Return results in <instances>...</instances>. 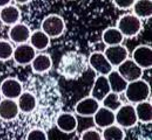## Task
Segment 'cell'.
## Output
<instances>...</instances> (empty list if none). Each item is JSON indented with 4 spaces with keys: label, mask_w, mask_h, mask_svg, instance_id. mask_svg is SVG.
Here are the masks:
<instances>
[{
    "label": "cell",
    "mask_w": 152,
    "mask_h": 140,
    "mask_svg": "<svg viewBox=\"0 0 152 140\" xmlns=\"http://www.w3.org/2000/svg\"><path fill=\"white\" fill-rule=\"evenodd\" d=\"M65 28L63 18L56 14L50 15L45 18L41 24L42 31L49 37H56L61 35Z\"/></svg>",
    "instance_id": "6da1fadb"
},
{
    "label": "cell",
    "mask_w": 152,
    "mask_h": 140,
    "mask_svg": "<svg viewBox=\"0 0 152 140\" xmlns=\"http://www.w3.org/2000/svg\"><path fill=\"white\" fill-rule=\"evenodd\" d=\"M145 82L140 81L134 82L128 86L126 96L130 101H142L148 97L149 89L148 85Z\"/></svg>",
    "instance_id": "7a4b0ae2"
},
{
    "label": "cell",
    "mask_w": 152,
    "mask_h": 140,
    "mask_svg": "<svg viewBox=\"0 0 152 140\" xmlns=\"http://www.w3.org/2000/svg\"><path fill=\"white\" fill-rule=\"evenodd\" d=\"M35 49L31 44L23 43L16 46L13 56L17 64L24 65L32 61L35 56Z\"/></svg>",
    "instance_id": "3957f363"
},
{
    "label": "cell",
    "mask_w": 152,
    "mask_h": 140,
    "mask_svg": "<svg viewBox=\"0 0 152 140\" xmlns=\"http://www.w3.org/2000/svg\"><path fill=\"white\" fill-rule=\"evenodd\" d=\"M0 88L1 93L7 98H18L22 93L21 83L14 78L4 79L1 84Z\"/></svg>",
    "instance_id": "277c9868"
},
{
    "label": "cell",
    "mask_w": 152,
    "mask_h": 140,
    "mask_svg": "<svg viewBox=\"0 0 152 140\" xmlns=\"http://www.w3.org/2000/svg\"><path fill=\"white\" fill-rule=\"evenodd\" d=\"M29 27L23 23H18L13 25L10 28L8 35L13 42L23 43L30 39L31 35Z\"/></svg>",
    "instance_id": "5b68a950"
},
{
    "label": "cell",
    "mask_w": 152,
    "mask_h": 140,
    "mask_svg": "<svg viewBox=\"0 0 152 140\" xmlns=\"http://www.w3.org/2000/svg\"><path fill=\"white\" fill-rule=\"evenodd\" d=\"M19 110L18 103L13 99H5L0 102V117L3 119L10 120L15 118Z\"/></svg>",
    "instance_id": "8992f818"
},
{
    "label": "cell",
    "mask_w": 152,
    "mask_h": 140,
    "mask_svg": "<svg viewBox=\"0 0 152 140\" xmlns=\"http://www.w3.org/2000/svg\"><path fill=\"white\" fill-rule=\"evenodd\" d=\"M20 17V10L14 5L9 4L0 10V20L6 25H13L17 23Z\"/></svg>",
    "instance_id": "52a82bcc"
},
{
    "label": "cell",
    "mask_w": 152,
    "mask_h": 140,
    "mask_svg": "<svg viewBox=\"0 0 152 140\" xmlns=\"http://www.w3.org/2000/svg\"><path fill=\"white\" fill-rule=\"evenodd\" d=\"M135 112L133 107L131 106H123L118 111L117 115L118 122L124 126L133 125L136 122Z\"/></svg>",
    "instance_id": "ba28073f"
},
{
    "label": "cell",
    "mask_w": 152,
    "mask_h": 140,
    "mask_svg": "<svg viewBox=\"0 0 152 140\" xmlns=\"http://www.w3.org/2000/svg\"><path fill=\"white\" fill-rule=\"evenodd\" d=\"M31 63L33 69L35 72L47 71L50 68L52 64L50 56L44 53L35 56Z\"/></svg>",
    "instance_id": "9c48e42d"
},
{
    "label": "cell",
    "mask_w": 152,
    "mask_h": 140,
    "mask_svg": "<svg viewBox=\"0 0 152 140\" xmlns=\"http://www.w3.org/2000/svg\"><path fill=\"white\" fill-rule=\"evenodd\" d=\"M30 38L31 45L37 50L44 49L49 43V37L42 31H34L31 34Z\"/></svg>",
    "instance_id": "30bf717a"
},
{
    "label": "cell",
    "mask_w": 152,
    "mask_h": 140,
    "mask_svg": "<svg viewBox=\"0 0 152 140\" xmlns=\"http://www.w3.org/2000/svg\"><path fill=\"white\" fill-rule=\"evenodd\" d=\"M110 87L109 82L105 77H98L94 88L93 96L96 100H102L110 92Z\"/></svg>",
    "instance_id": "8fae6325"
},
{
    "label": "cell",
    "mask_w": 152,
    "mask_h": 140,
    "mask_svg": "<svg viewBox=\"0 0 152 140\" xmlns=\"http://www.w3.org/2000/svg\"><path fill=\"white\" fill-rule=\"evenodd\" d=\"M109 83L113 92H121L126 88L127 83L118 72H111L108 76Z\"/></svg>",
    "instance_id": "7c38bea8"
},
{
    "label": "cell",
    "mask_w": 152,
    "mask_h": 140,
    "mask_svg": "<svg viewBox=\"0 0 152 140\" xmlns=\"http://www.w3.org/2000/svg\"><path fill=\"white\" fill-rule=\"evenodd\" d=\"M95 118L96 124L101 127L110 125L114 121V115L113 112L104 108H102L98 111Z\"/></svg>",
    "instance_id": "4fadbf2b"
},
{
    "label": "cell",
    "mask_w": 152,
    "mask_h": 140,
    "mask_svg": "<svg viewBox=\"0 0 152 140\" xmlns=\"http://www.w3.org/2000/svg\"><path fill=\"white\" fill-rule=\"evenodd\" d=\"M118 72L125 80L132 81L137 80L141 76L142 71L140 69L132 66L123 68L120 67Z\"/></svg>",
    "instance_id": "5bb4252c"
},
{
    "label": "cell",
    "mask_w": 152,
    "mask_h": 140,
    "mask_svg": "<svg viewBox=\"0 0 152 140\" xmlns=\"http://www.w3.org/2000/svg\"><path fill=\"white\" fill-rule=\"evenodd\" d=\"M18 105L21 111L27 112L31 110L33 107L34 96L32 93L28 92L22 93L18 97Z\"/></svg>",
    "instance_id": "9a60e30c"
},
{
    "label": "cell",
    "mask_w": 152,
    "mask_h": 140,
    "mask_svg": "<svg viewBox=\"0 0 152 140\" xmlns=\"http://www.w3.org/2000/svg\"><path fill=\"white\" fill-rule=\"evenodd\" d=\"M14 49L12 44L9 41L0 40V60H7L13 56Z\"/></svg>",
    "instance_id": "2e32d148"
},
{
    "label": "cell",
    "mask_w": 152,
    "mask_h": 140,
    "mask_svg": "<svg viewBox=\"0 0 152 140\" xmlns=\"http://www.w3.org/2000/svg\"><path fill=\"white\" fill-rule=\"evenodd\" d=\"M139 118L144 121L151 120V105L148 103H143L137 105V107Z\"/></svg>",
    "instance_id": "e0dca14e"
},
{
    "label": "cell",
    "mask_w": 152,
    "mask_h": 140,
    "mask_svg": "<svg viewBox=\"0 0 152 140\" xmlns=\"http://www.w3.org/2000/svg\"><path fill=\"white\" fill-rule=\"evenodd\" d=\"M105 97L103 101L104 106L113 110H115L121 105L117 93H109Z\"/></svg>",
    "instance_id": "ac0fdd59"
},
{
    "label": "cell",
    "mask_w": 152,
    "mask_h": 140,
    "mask_svg": "<svg viewBox=\"0 0 152 140\" xmlns=\"http://www.w3.org/2000/svg\"><path fill=\"white\" fill-rule=\"evenodd\" d=\"M104 136L106 140H121L123 138V133L119 128L112 126L104 130Z\"/></svg>",
    "instance_id": "d6986e66"
},
{
    "label": "cell",
    "mask_w": 152,
    "mask_h": 140,
    "mask_svg": "<svg viewBox=\"0 0 152 140\" xmlns=\"http://www.w3.org/2000/svg\"><path fill=\"white\" fill-rule=\"evenodd\" d=\"M148 70H147V72L146 71H145L142 72L141 76H142V79L147 82V83L149 84L151 86V70L150 69Z\"/></svg>",
    "instance_id": "ffe728a7"
},
{
    "label": "cell",
    "mask_w": 152,
    "mask_h": 140,
    "mask_svg": "<svg viewBox=\"0 0 152 140\" xmlns=\"http://www.w3.org/2000/svg\"><path fill=\"white\" fill-rule=\"evenodd\" d=\"M11 2L9 0H0V7L2 8L8 5Z\"/></svg>",
    "instance_id": "44dd1931"
},
{
    "label": "cell",
    "mask_w": 152,
    "mask_h": 140,
    "mask_svg": "<svg viewBox=\"0 0 152 140\" xmlns=\"http://www.w3.org/2000/svg\"><path fill=\"white\" fill-rule=\"evenodd\" d=\"M16 2L18 3H23L26 2L28 1V0H16Z\"/></svg>",
    "instance_id": "7402d4cb"
},
{
    "label": "cell",
    "mask_w": 152,
    "mask_h": 140,
    "mask_svg": "<svg viewBox=\"0 0 152 140\" xmlns=\"http://www.w3.org/2000/svg\"><path fill=\"white\" fill-rule=\"evenodd\" d=\"M1 93H0V102L1 101Z\"/></svg>",
    "instance_id": "603a6c76"
},
{
    "label": "cell",
    "mask_w": 152,
    "mask_h": 140,
    "mask_svg": "<svg viewBox=\"0 0 152 140\" xmlns=\"http://www.w3.org/2000/svg\"><path fill=\"white\" fill-rule=\"evenodd\" d=\"M60 107V105H57L56 107V108H59Z\"/></svg>",
    "instance_id": "cb8c5ba5"
},
{
    "label": "cell",
    "mask_w": 152,
    "mask_h": 140,
    "mask_svg": "<svg viewBox=\"0 0 152 140\" xmlns=\"http://www.w3.org/2000/svg\"><path fill=\"white\" fill-rule=\"evenodd\" d=\"M44 122V120L43 119H42L41 121V123H43Z\"/></svg>",
    "instance_id": "d4e9b609"
},
{
    "label": "cell",
    "mask_w": 152,
    "mask_h": 140,
    "mask_svg": "<svg viewBox=\"0 0 152 140\" xmlns=\"http://www.w3.org/2000/svg\"><path fill=\"white\" fill-rule=\"evenodd\" d=\"M53 107H51L50 108V109L51 110H52V109H53V108H52Z\"/></svg>",
    "instance_id": "484cf974"
}]
</instances>
